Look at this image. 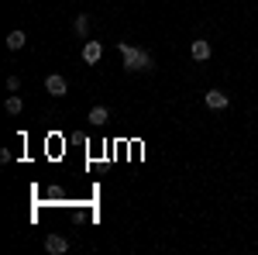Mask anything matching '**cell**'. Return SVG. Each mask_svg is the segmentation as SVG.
I'll return each mask as SVG.
<instances>
[{"label": "cell", "mask_w": 258, "mask_h": 255, "mask_svg": "<svg viewBox=\"0 0 258 255\" xmlns=\"http://www.w3.org/2000/svg\"><path fill=\"white\" fill-rule=\"evenodd\" d=\"M117 52H120V59H124V69H127V73H148V69L155 66V56H152L148 48H138V45L120 41Z\"/></svg>", "instance_id": "obj_1"}, {"label": "cell", "mask_w": 258, "mask_h": 255, "mask_svg": "<svg viewBox=\"0 0 258 255\" xmlns=\"http://www.w3.org/2000/svg\"><path fill=\"white\" fill-rule=\"evenodd\" d=\"M45 90H48L52 97H66V93H69V83H66V76H59V73H48V76H45Z\"/></svg>", "instance_id": "obj_2"}, {"label": "cell", "mask_w": 258, "mask_h": 255, "mask_svg": "<svg viewBox=\"0 0 258 255\" xmlns=\"http://www.w3.org/2000/svg\"><path fill=\"white\" fill-rule=\"evenodd\" d=\"M203 104H207L210 111H227L231 97H227L224 90H207V93H203Z\"/></svg>", "instance_id": "obj_3"}, {"label": "cell", "mask_w": 258, "mask_h": 255, "mask_svg": "<svg viewBox=\"0 0 258 255\" xmlns=\"http://www.w3.org/2000/svg\"><path fill=\"white\" fill-rule=\"evenodd\" d=\"M100 59H103V45H100L97 38H90L83 45V62H86V66H97Z\"/></svg>", "instance_id": "obj_4"}, {"label": "cell", "mask_w": 258, "mask_h": 255, "mask_svg": "<svg viewBox=\"0 0 258 255\" xmlns=\"http://www.w3.org/2000/svg\"><path fill=\"white\" fill-rule=\"evenodd\" d=\"M45 252H48V255H66V252H69V241L52 231V235L45 238Z\"/></svg>", "instance_id": "obj_5"}, {"label": "cell", "mask_w": 258, "mask_h": 255, "mask_svg": "<svg viewBox=\"0 0 258 255\" xmlns=\"http://www.w3.org/2000/svg\"><path fill=\"white\" fill-rule=\"evenodd\" d=\"M210 52H214V48H210V41H207V38H197L193 45H189V56H193L197 62H207V59H210Z\"/></svg>", "instance_id": "obj_6"}, {"label": "cell", "mask_w": 258, "mask_h": 255, "mask_svg": "<svg viewBox=\"0 0 258 255\" xmlns=\"http://www.w3.org/2000/svg\"><path fill=\"white\" fill-rule=\"evenodd\" d=\"M4 41H7V48H11V52H21V48L28 45V35H24L21 28H14V31H11V35H7Z\"/></svg>", "instance_id": "obj_7"}, {"label": "cell", "mask_w": 258, "mask_h": 255, "mask_svg": "<svg viewBox=\"0 0 258 255\" xmlns=\"http://www.w3.org/2000/svg\"><path fill=\"white\" fill-rule=\"evenodd\" d=\"M86 121H90V124H97V128H100V124H107V121H110V111H107V107H100V104H97V107H90V114H86Z\"/></svg>", "instance_id": "obj_8"}, {"label": "cell", "mask_w": 258, "mask_h": 255, "mask_svg": "<svg viewBox=\"0 0 258 255\" xmlns=\"http://www.w3.org/2000/svg\"><path fill=\"white\" fill-rule=\"evenodd\" d=\"M73 35H76V38H86V35H90V14H76V21H73Z\"/></svg>", "instance_id": "obj_9"}, {"label": "cell", "mask_w": 258, "mask_h": 255, "mask_svg": "<svg viewBox=\"0 0 258 255\" xmlns=\"http://www.w3.org/2000/svg\"><path fill=\"white\" fill-rule=\"evenodd\" d=\"M4 111H7V114H21V111H24V100H21L18 93H11L7 104H4Z\"/></svg>", "instance_id": "obj_10"}, {"label": "cell", "mask_w": 258, "mask_h": 255, "mask_svg": "<svg viewBox=\"0 0 258 255\" xmlns=\"http://www.w3.org/2000/svg\"><path fill=\"white\" fill-rule=\"evenodd\" d=\"M7 90L18 93V90H21V76H7Z\"/></svg>", "instance_id": "obj_11"}]
</instances>
